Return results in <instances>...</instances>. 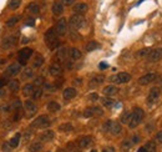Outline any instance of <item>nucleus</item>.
Instances as JSON below:
<instances>
[{
  "label": "nucleus",
  "mask_w": 162,
  "mask_h": 152,
  "mask_svg": "<svg viewBox=\"0 0 162 152\" xmlns=\"http://www.w3.org/2000/svg\"><path fill=\"white\" fill-rule=\"evenodd\" d=\"M45 43L49 46V49H51V50H55L56 47L60 46V41L57 39L55 29H49L45 32Z\"/></svg>",
  "instance_id": "f257e3e1"
},
{
  "label": "nucleus",
  "mask_w": 162,
  "mask_h": 152,
  "mask_svg": "<svg viewBox=\"0 0 162 152\" xmlns=\"http://www.w3.org/2000/svg\"><path fill=\"white\" fill-rule=\"evenodd\" d=\"M143 117H145L143 110L140 108V107H135L133 111L131 112V120H130V122H129V127H130V129L137 127V126L142 122Z\"/></svg>",
  "instance_id": "f03ea898"
},
{
  "label": "nucleus",
  "mask_w": 162,
  "mask_h": 152,
  "mask_svg": "<svg viewBox=\"0 0 162 152\" xmlns=\"http://www.w3.org/2000/svg\"><path fill=\"white\" fill-rule=\"evenodd\" d=\"M104 130L106 132H110L111 135H114V136H118L121 132H122V127H121V125L116 122V121H111V120H109L105 122L104 125Z\"/></svg>",
  "instance_id": "7ed1b4c3"
},
{
  "label": "nucleus",
  "mask_w": 162,
  "mask_h": 152,
  "mask_svg": "<svg viewBox=\"0 0 162 152\" xmlns=\"http://www.w3.org/2000/svg\"><path fill=\"white\" fill-rule=\"evenodd\" d=\"M69 24H70V26H71L72 29L79 30V29H82L85 25H86V19H85L82 15L74 14L71 18L69 19Z\"/></svg>",
  "instance_id": "20e7f679"
},
{
  "label": "nucleus",
  "mask_w": 162,
  "mask_h": 152,
  "mask_svg": "<svg viewBox=\"0 0 162 152\" xmlns=\"http://www.w3.org/2000/svg\"><path fill=\"white\" fill-rule=\"evenodd\" d=\"M50 119L46 115H41L39 117H36L34 122L31 123V127H35V129H46L50 126Z\"/></svg>",
  "instance_id": "39448f33"
},
{
  "label": "nucleus",
  "mask_w": 162,
  "mask_h": 152,
  "mask_svg": "<svg viewBox=\"0 0 162 152\" xmlns=\"http://www.w3.org/2000/svg\"><path fill=\"white\" fill-rule=\"evenodd\" d=\"M32 49L30 47H24L21 50H19V53H18V61L20 65H25L26 64V61L29 60V59L32 56Z\"/></svg>",
  "instance_id": "423d86ee"
},
{
  "label": "nucleus",
  "mask_w": 162,
  "mask_h": 152,
  "mask_svg": "<svg viewBox=\"0 0 162 152\" xmlns=\"http://www.w3.org/2000/svg\"><path fill=\"white\" fill-rule=\"evenodd\" d=\"M110 80L115 84H118V85H120V84H127L131 80V75L127 72H118L117 75H114Z\"/></svg>",
  "instance_id": "0eeeda50"
},
{
  "label": "nucleus",
  "mask_w": 162,
  "mask_h": 152,
  "mask_svg": "<svg viewBox=\"0 0 162 152\" xmlns=\"http://www.w3.org/2000/svg\"><path fill=\"white\" fill-rule=\"evenodd\" d=\"M21 71V65L20 64H11L10 66L6 67L5 70V78H14Z\"/></svg>",
  "instance_id": "6e6552de"
},
{
  "label": "nucleus",
  "mask_w": 162,
  "mask_h": 152,
  "mask_svg": "<svg viewBox=\"0 0 162 152\" xmlns=\"http://www.w3.org/2000/svg\"><path fill=\"white\" fill-rule=\"evenodd\" d=\"M161 96V90L158 87H152L148 92V96H147V104L148 105H152V104H155L156 101L160 99Z\"/></svg>",
  "instance_id": "1a4fd4ad"
},
{
  "label": "nucleus",
  "mask_w": 162,
  "mask_h": 152,
  "mask_svg": "<svg viewBox=\"0 0 162 152\" xmlns=\"http://www.w3.org/2000/svg\"><path fill=\"white\" fill-rule=\"evenodd\" d=\"M55 31H56V35L57 36H64L66 31H67V21L66 19H60L56 24V28H55Z\"/></svg>",
  "instance_id": "9d476101"
},
{
  "label": "nucleus",
  "mask_w": 162,
  "mask_h": 152,
  "mask_svg": "<svg viewBox=\"0 0 162 152\" xmlns=\"http://www.w3.org/2000/svg\"><path fill=\"white\" fill-rule=\"evenodd\" d=\"M162 59V47L158 49H153L150 51V54L147 55V60L150 62H157Z\"/></svg>",
  "instance_id": "9b49d317"
},
{
  "label": "nucleus",
  "mask_w": 162,
  "mask_h": 152,
  "mask_svg": "<svg viewBox=\"0 0 162 152\" xmlns=\"http://www.w3.org/2000/svg\"><path fill=\"white\" fill-rule=\"evenodd\" d=\"M16 43H18V36L16 35H13V36H8L5 39H3L2 41V47L3 49H11L13 46L16 45Z\"/></svg>",
  "instance_id": "f8f14e48"
},
{
  "label": "nucleus",
  "mask_w": 162,
  "mask_h": 152,
  "mask_svg": "<svg viewBox=\"0 0 162 152\" xmlns=\"http://www.w3.org/2000/svg\"><path fill=\"white\" fill-rule=\"evenodd\" d=\"M24 108H25V111H26L28 116H32V115H35V112L38 111V107L35 105V102L31 100H26L24 102Z\"/></svg>",
  "instance_id": "ddd939ff"
},
{
  "label": "nucleus",
  "mask_w": 162,
  "mask_h": 152,
  "mask_svg": "<svg viewBox=\"0 0 162 152\" xmlns=\"http://www.w3.org/2000/svg\"><path fill=\"white\" fill-rule=\"evenodd\" d=\"M156 79H157V75L153 74V72H150V74H146V75L141 76V78L139 79V84L140 85H147V84L153 82Z\"/></svg>",
  "instance_id": "4468645a"
},
{
  "label": "nucleus",
  "mask_w": 162,
  "mask_h": 152,
  "mask_svg": "<svg viewBox=\"0 0 162 152\" xmlns=\"http://www.w3.org/2000/svg\"><path fill=\"white\" fill-rule=\"evenodd\" d=\"M105 81V76L104 75H97V76H95V78H92L91 80H90V84H89V87L90 89H95V87H97L99 85H101L102 82Z\"/></svg>",
  "instance_id": "2eb2a0df"
},
{
  "label": "nucleus",
  "mask_w": 162,
  "mask_h": 152,
  "mask_svg": "<svg viewBox=\"0 0 162 152\" xmlns=\"http://www.w3.org/2000/svg\"><path fill=\"white\" fill-rule=\"evenodd\" d=\"M72 9H74V13L79 14V15H82V14H85V13L87 11L89 5H87L86 3H78V4L74 5Z\"/></svg>",
  "instance_id": "dca6fc26"
},
{
  "label": "nucleus",
  "mask_w": 162,
  "mask_h": 152,
  "mask_svg": "<svg viewBox=\"0 0 162 152\" xmlns=\"http://www.w3.org/2000/svg\"><path fill=\"white\" fill-rule=\"evenodd\" d=\"M54 137H55V132L53 130H47L40 135V141L41 142H50L54 140Z\"/></svg>",
  "instance_id": "f3484780"
},
{
  "label": "nucleus",
  "mask_w": 162,
  "mask_h": 152,
  "mask_svg": "<svg viewBox=\"0 0 162 152\" xmlns=\"http://www.w3.org/2000/svg\"><path fill=\"white\" fill-rule=\"evenodd\" d=\"M102 92H104V95L106 97H112L116 94H118V89L115 85H109V86H106L104 90H102Z\"/></svg>",
  "instance_id": "a211bd4d"
},
{
  "label": "nucleus",
  "mask_w": 162,
  "mask_h": 152,
  "mask_svg": "<svg viewBox=\"0 0 162 152\" xmlns=\"http://www.w3.org/2000/svg\"><path fill=\"white\" fill-rule=\"evenodd\" d=\"M92 142H93V138L91 136H84L79 140V146L81 148H87L92 145Z\"/></svg>",
  "instance_id": "6ab92c4d"
},
{
  "label": "nucleus",
  "mask_w": 162,
  "mask_h": 152,
  "mask_svg": "<svg viewBox=\"0 0 162 152\" xmlns=\"http://www.w3.org/2000/svg\"><path fill=\"white\" fill-rule=\"evenodd\" d=\"M49 72L51 76H60L63 74V67L59 64H53L49 67Z\"/></svg>",
  "instance_id": "aec40b11"
},
{
  "label": "nucleus",
  "mask_w": 162,
  "mask_h": 152,
  "mask_svg": "<svg viewBox=\"0 0 162 152\" xmlns=\"http://www.w3.org/2000/svg\"><path fill=\"white\" fill-rule=\"evenodd\" d=\"M76 95H78V91H76L74 87H67V89H65L64 92H63V97H64L65 100H71V99H74Z\"/></svg>",
  "instance_id": "412c9836"
},
{
  "label": "nucleus",
  "mask_w": 162,
  "mask_h": 152,
  "mask_svg": "<svg viewBox=\"0 0 162 152\" xmlns=\"http://www.w3.org/2000/svg\"><path fill=\"white\" fill-rule=\"evenodd\" d=\"M51 10H53V14L59 16V15H61L64 13V5L60 3V2H55L53 4V8H51Z\"/></svg>",
  "instance_id": "4be33fe9"
},
{
  "label": "nucleus",
  "mask_w": 162,
  "mask_h": 152,
  "mask_svg": "<svg viewBox=\"0 0 162 152\" xmlns=\"http://www.w3.org/2000/svg\"><path fill=\"white\" fill-rule=\"evenodd\" d=\"M69 56H70L71 60H79V59H81L82 54H81V51H80L79 49L72 47V49L69 50Z\"/></svg>",
  "instance_id": "5701e85b"
},
{
  "label": "nucleus",
  "mask_w": 162,
  "mask_h": 152,
  "mask_svg": "<svg viewBox=\"0 0 162 152\" xmlns=\"http://www.w3.org/2000/svg\"><path fill=\"white\" fill-rule=\"evenodd\" d=\"M46 107H47V110L50 112H57V111H60V108H61L60 104L56 102V101H50Z\"/></svg>",
  "instance_id": "b1692460"
},
{
  "label": "nucleus",
  "mask_w": 162,
  "mask_h": 152,
  "mask_svg": "<svg viewBox=\"0 0 162 152\" xmlns=\"http://www.w3.org/2000/svg\"><path fill=\"white\" fill-rule=\"evenodd\" d=\"M20 138H21V135H20V133H16L10 141H8V142H9V145H10V147H11L13 150L19 146V143H20Z\"/></svg>",
  "instance_id": "393cba45"
},
{
  "label": "nucleus",
  "mask_w": 162,
  "mask_h": 152,
  "mask_svg": "<svg viewBox=\"0 0 162 152\" xmlns=\"http://www.w3.org/2000/svg\"><path fill=\"white\" fill-rule=\"evenodd\" d=\"M34 90H35V86L32 84H26L24 87H23V95L24 96H31Z\"/></svg>",
  "instance_id": "a878e982"
},
{
  "label": "nucleus",
  "mask_w": 162,
  "mask_h": 152,
  "mask_svg": "<svg viewBox=\"0 0 162 152\" xmlns=\"http://www.w3.org/2000/svg\"><path fill=\"white\" fill-rule=\"evenodd\" d=\"M8 87H9L10 91H13V92H18L20 89V82L18 80H10L8 82Z\"/></svg>",
  "instance_id": "bb28decb"
},
{
  "label": "nucleus",
  "mask_w": 162,
  "mask_h": 152,
  "mask_svg": "<svg viewBox=\"0 0 162 152\" xmlns=\"http://www.w3.org/2000/svg\"><path fill=\"white\" fill-rule=\"evenodd\" d=\"M67 55H69V53H67V49L61 47V49H59V51H57V54H56V57H57L59 61H65Z\"/></svg>",
  "instance_id": "cd10ccee"
},
{
  "label": "nucleus",
  "mask_w": 162,
  "mask_h": 152,
  "mask_svg": "<svg viewBox=\"0 0 162 152\" xmlns=\"http://www.w3.org/2000/svg\"><path fill=\"white\" fill-rule=\"evenodd\" d=\"M42 64H44V57L40 54H35L34 56V60H32V66L34 67H40Z\"/></svg>",
  "instance_id": "c85d7f7f"
},
{
  "label": "nucleus",
  "mask_w": 162,
  "mask_h": 152,
  "mask_svg": "<svg viewBox=\"0 0 162 152\" xmlns=\"http://www.w3.org/2000/svg\"><path fill=\"white\" fill-rule=\"evenodd\" d=\"M41 150H42V143L38 142V141L31 142V145L29 146V151L30 152H40Z\"/></svg>",
  "instance_id": "c756f323"
},
{
  "label": "nucleus",
  "mask_w": 162,
  "mask_h": 152,
  "mask_svg": "<svg viewBox=\"0 0 162 152\" xmlns=\"http://www.w3.org/2000/svg\"><path fill=\"white\" fill-rule=\"evenodd\" d=\"M28 11L34 14V15H38L40 13V6L36 4V3H30L28 5Z\"/></svg>",
  "instance_id": "7c9ffc66"
},
{
  "label": "nucleus",
  "mask_w": 162,
  "mask_h": 152,
  "mask_svg": "<svg viewBox=\"0 0 162 152\" xmlns=\"http://www.w3.org/2000/svg\"><path fill=\"white\" fill-rule=\"evenodd\" d=\"M72 130H74V126L70 122H66V123H63L59 126V131L60 132H71Z\"/></svg>",
  "instance_id": "2f4dec72"
},
{
  "label": "nucleus",
  "mask_w": 162,
  "mask_h": 152,
  "mask_svg": "<svg viewBox=\"0 0 162 152\" xmlns=\"http://www.w3.org/2000/svg\"><path fill=\"white\" fill-rule=\"evenodd\" d=\"M19 20H20V16H11L10 19L6 20L5 25H6L8 28H13V26H15V25L19 23Z\"/></svg>",
  "instance_id": "473e14b6"
},
{
  "label": "nucleus",
  "mask_w": 162,
  "mask_h": 152,
  "mask_svg": "<svg viewBox=\"0 0 162 152\" xmlns=\"http://www.w3.org/2000/svg\"><path fill=\"white\" fill-rule=\"evenodd\" d=\"M99 47H100V45L97 41H90V43H87L86 46H85V50H86L87 53H90V51H93V50H96Z\"/></svg>",
  "instance_id": "72a5a7b5"
},
{
  "label": "nucleus",
  "mask_w": 162,
  "mask_h": 152,
  "mask_svg": "<svg viewBox=\"0 0 162 152\" xmlns=\"http://www.w3.org/2000/svg\"><path fill=\"white\" fill-rule=\"evenodd\" d=\"M101 102L102 105H104L105 107H114L116 105V102L112 100V99H110V97H104V99H101Z\"/></svg>",
  "instance_id": "f704fd0d"
},
{
  "label": "nucleus",
  "mask_w": 162,
  "mask_h": 152,
  "mask_svg": "<svg viewBox=\"0 0 162 152\" xmlns=\"http://www.w3.org/2000/svg\"><path fill=\"white\" fill-rule=\"evenodd\" d=\"M20 5H21V0H10V2L8 3V6H9V9H11V10H16Z\"/></svg>",
  "instance_id": "c9c22d12"
},
{
  "label": "nucleus",
  "mask_w": 162,
  "mask_h": 152,
  "mask_svg": "<svg viewBox=\"0 0 162 152\" xmlns=\"http://www.w3.org/2000/svg\"><path fill=\"white\" fill-rule=\"evenodd\" d=\"M143 147H145V150H146V152H156V143L153 141L147 142Z\"/></svg>",
  "instance_id": "e433bc0d"
},
{
  "label": "nucleus",
  "mask_w": 162,
  "mask_h": 152,
  "mask_svg": "<svg viewBox=\"0 0 162 152\" xmlns=\"http://www.w3.org/2000/svg\"><path fill=\"white\" fill-rule=\"evenodd\" d=\"M34 76V72H32V69H25L24 71H23V74H21V78H23V80H28V79H30V78H32Z\"/></svg>",
  "instance_id": "4c0bfd02"
},
{
  "label": "nucleus",
  "mask_w": 162,
  "mask_h": 152,
  "mask_svg": "<svg viewBox=\"0 0 162 152\" xmlns=\"http://www.w3.org/2000/svg\"><path fill=\"white\" fill-rule=\"evenodd\" d=\"M130 120H131V112H130V111H125V112L121 115V122L129 125Z\"/></svg>",
  "instance_id": "58836bf2"
},
{
  "label": "nucleus",
  "mask_w": 162,
  "mask_h": 152,
  "mask_svg": "<svg viewBox=\"0 0 162 152\" xmlns=\"http://www.w3.org/2000/svg\"><path fill=\"white\" fill-rule=\"evenodd\" d=\"M91 112H92V116H102V114H104L102 108L99 106H91Z\"/></svg>",
  "instance_id": "ea45409f"
},
{
  "label": "nucleus",
  "mask_w": 162,
  "mask_h": 152,
  "mask_svg": "<svg viewBox=\"0 0 162 152\" xmlns=\"http://www.w3.org/2000/svg\"><path fill=\"white\" fill-rule=\"evenodd\" d=\"M32 99H40L41 96H42V89L41 87H36L35 90H34V92H32Z\"/></svg>",
  "instance_id": "a19ab883"
},
{
  "label": "nucleus",
  "mask_w": 162,
  "mask_h": 152,
  "mask_svg": "<svg viewBox=\"0 0 162 152\" xmlns=\"http://www.w3.org/2000/svg\"><path fill=\"white\" fill-rule=\"evenodd\" d=\"M44 82H45V79L42 78V76H39V78H36L35 81H34V86L40 87L41 85H44Z\"/></svg>",
  "instance_id": "79ce46f5"
},
{
  "label": "nucleus",
  "mask_w": 162,
  "mask_h": 152,
  "mask_svg": "<svg viewBox=\"0 0 162 152\" xmlns=\"http://www.w3.org/2000/svg\"><path fill=\"white\" fill-rule=\"evenodd\" d=\"M150 51H151L150 49H142V50H140V51L137 53V56H139V57H143V56H147V55L150 54Z\"/></svg>",
  "instance_id": "37998d69"
},
{
  "label": "nucleus",
  "mask_w": 162,
  "mask_h": 152,
  "mask_svg": "<svg viewBox=\"0 0 162 152\" xmlns=\"http://www.w3.org/2000/svg\"><path fill=\"white\" fill-rule=\"evenodd\" d=\"M2 150H3V152H11L13 151V148L9 145V142H4L3 146H2Z\"/></svg>",
  "instance_id": "c03bdc74"
},
{
  "label": "nucleus",
  "mask_w": 162,
  "mask_h": 152,
  "mask_svg": "<svg viewBox=\"0 0 162 152\" xmlns=\"http://www.w3.org/2000/svg\"><path fill=\"white\" fill-rule=\"evenodd\" d=\"M131 146H132V142L129 141V140H126V141L122 142V148H125V150H129Z\"/></svg>",
  "instance_id": "a18cd8bd"
},
{
  "label": "nucleus",
  "mask_w": 162,
  "mask_h": 152,
  "mask_svg": "<svg viewBox=\"0 0 162 152\" xmlns=\"http://www.w3.org/2000/svg\"><path fill=\"white\" fill-rule=\"evenodd\" d=\"M11 106H13L14 110H16V111H18V110H20V107H21V102H20L19 100H16V101H14V102H13Z\"/></svg>",
  "instance_id": "49530a36"
},
{
  "label": "nucleus",
  "mask_w": 162,
  "mask_h": 152,
  "mask_svg": "<svg viewBox=\"0 0 162 152\" xmlns=\"http://www.w3.org/2000/svg\"><path fill=\"white\" fill-rule=\"evenodd\" d=\"M25 25H26V26H34V25H35V20L32 18H28L25 20Z\"/></svg>",
  "instance_id": "de8ad7c7"
},
{
  "label": "nucleus",
  "mask_w": 162,
  "mask_h": 152,
  "mask_svg": "<svg viewBox=\"0 0 162 152\" xmlns=\"http://www.w3.org/2000/svg\"><path fill=\"white\" fill-rule=\"evenodd\" d=\"M60 3H61L63 5H65V6H71V5H74L75 0H61Z\"/></svg>",
  "instance_id": "09e8293b"
},
{
  "label": "nucleus",
  "mask_w": 162,
  "mask_h": 152,
  "mask_svg": "<svg viewBox=\"0 0 162 152\" xmlns=\"http://www.w3.org/2000/svg\"><path fill=\"white\" fill-rule=\"evenodd\" d=\"M101 152H116V151H115V148H114L112 146H107V147H104V148H102Z\"/></svg>",
  "instance_id": "8fccbe9b"
},
{
  "label": "nucleus",
  "mask_w": 162,
  "mask_h": 152,
  "mask_svg": "<svg viewBox=\"0 0 162 152\" xmlns=\"http://www.w3.org/2000/svg\"><path fill=\"white\" fill-rule=\"evenodd\" d=\"M0 111H2V112H9L10 111V106L9 105H4V106H2V108H0Z\"/></svg>",
  "instance_id": "3c124183"
},
{
  "label": "nucleus",
  "mask_w": 162,
  "mask_h": 152,
  "mask_svg": "<svg viewBox=\"0 0 162 152\" xmlns=\"http://www.w3.org/2000/svg\"><path fill=\"white\" fill-rule=\"evenodd\" d=\"M99 99V95L97 94H95V92H93V94H91L90 96H89V100H91V101H96Z\"/></svg>",
  "instance_id": "603ef678"
},
{
  "label": "nucleus",
  "mask_w": 162,
  "mask_h": 152,
  "mask_svg": "<svg viewBox=\"0 0 162 152\" xmlns=\"http://www.w3.org/2000/svg\"><path fill=\"white\" fill-rule=\"evenodd\" d=\"M99 67H100V69H101V70H104V69H107V67H109V65H107V64H106L105 61H102V62H100Z\"/></svg>",
  "instance_id": "864d4df0"
},
{
  "label": "nucleus",
  "mask_w": 162,
  "mask_h": 152,
  "mask_svg": "<svg viewBox=\"0 0 162 152\" xmlns=\"http://www.w3.org/2000/svg\"><path fill=\"white\" fill-rule=\"evenodd\" d=\"M156 140H157L158 142H162V131H160V132L156 135Z\"/></svg>",
  "instance_id": "5fc2aeb1"
},
{
  "label": "nucleus",
  "mask_w": 162,
  "mask_h": 152,
  "mask_svg": "<svg viewBox=\"0 0 162 152\" xmlns=\"http://www.w3.org/2000/svg\"><path fill=\"white\" fill-rule=\"evenodd\" d=\"M8 81H6V79L5 78H3V79H0V89H3V86L5 85Z\"/></svg>",
  "instance_id": "6e6d98bb"
},
{
  "label": "nucleus",
  "mask_w": 162,
  "mask_h": 152,
  "mask_svg": "<svg viewBox=\"0 0 162 152\" xmlns=\"http://www.w3.org/2000/svg\"><path fill=\"white\" fill-rule=\"evenodd\" d=\"M139 141H140V137H139V136H133V137H132V140H131L132 145H133V143H137Z\"/></svg>",
  "instance_id": "4d7b16f0"
},
{
  "label": "nucleus",
  "mask_w": 162,
  "mask_h": 152,
  "mask_svg": "<svg viewBox=\"0 0 162 152\" xmlns=\"http://www.w3.org/2000/svg\"><path fill=\"white\" fill-rule=\"evenodd\" d=\"M65 65L67 69H72V62L71 61H65Z\"/></svg>",
  "instance_id": "13d9d810"
},
{
  "label": "nucleus",
  "mask_w": 162,
  "mask_h": 152,
  "mask_svg": "<svg viewBox=\"0 0 162 152\" xmlns=\"http://www.w3.org/2000/svg\"><path fill=\"white\" fill-rule=\"evenodd\" d=\"M75 84H76V85H80V84H81V79H76L75 80Z\"/></svg>",
  "instance_id": "bf43d9fd"
},
{
  "label": "nucleus",
  "mask_w": 162,
  "mask_h": 152,
  "mask_svg": "<svg viewBox=\"0 0 162 152\" xmlns=\"http://www.w3.org/2000/svg\"><path fill=\"white\" fill-rule=\"evenodd\" d=\"M137 152H146V150H145V147H141V148H139Z\"/></svg>",
  "instance_id": "052dcab7"
},
{
  "label": "nucleus",
  "mask_w": 162,
  "mask_h": 152,
  "mask_svg": "<svg viewBox=\"0 0 162 152\" xmlns=\"http://www.w3.org/2000/svg\"><path fill=\"white\" fill-rule=\"evenodd\" d=\"M2 96H4V90L0 89V97H2Z\"/></svg>",
  "instance_id": "680f3d73"
},
{
  "label": "nucleus",
  "mask_w": 162,
  "mask_h": 152,
  "mask_svg": "<svg viewBox=\"0 0 162 152\" xmlns=\"http://www.w3.org/2000/svg\"><path fill=\"white\" fill-rule=\"evenodd\" d=\"M72 152H81V151H80V150H74Z\"/></svg>",
  "instance_id": "e2e57ef3"
},
{
  "label": "nucleus",
  "mask_w": 162,
  "mask_h": 152,
  "mask_svg": "<svg viewBox=\"0 0 162 152\" xmlns=\"http://www.w3.org/2000/svg\"><path fill=\"white\" fill-rule=\"evenodd\" d=\"M57 152H65L64 150H57Z\"/></svg>",
  "instance_id": "0e129e2a"
},
{
  "label": "nucleus",
  "mask_w": 162,
  "mask_h": 152,
  "mask_svg": "<svg viewBox=\"0 0 162 152\" xmlns=\"http://www.w3.org/2000/svg\"><path fill=\"white\" fill-rule=\"evenodd\" d=\"M142 2H143V0H139V5H140V4L142 3Z\"/></svg>",
  "instance_id": "69168bd1"
},
{
  "label": "nucleus",
  "mask_w": 162,
  "mask_h": 152,
  "mask_svg": "<svg viewBox=\"0 0 162 152\" xmlns=\"http://www.w3.org/2000/svg\"><path fill=\"white\" fill-rule=\"evenodd\" d=\"M90 152H97V151H96V150H91Z\"/></svg>",
  "instance_id": "338daca9"
}]
</instances>
